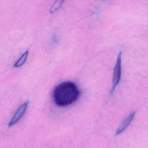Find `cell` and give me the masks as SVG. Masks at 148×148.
I'll use <instances>...</instances> for the list:
<instances>
[{"instance_id":"1","label":"cell","mask_w":148,"mask_h":148,"mask_svg":"<svg viewBox=\"0 0 148 148\" xmlns=\"http://www.w3.org/2000/svg\"><path fill=\"white\" fill-rule=\"evenodd\" d=\"M80 91L73 82H64L56 87L53 98L56 105L65 107L74 103L79 98Z\"/></svg>"},{"instance_id":"2","label":"cell","mask_w":148,"mask_h":148,"mask_svg":"<svg viewBox=\"0 0 148 148\" xmlns=\"http://www.w3.org/2000/svg\"><path fill=\"white\" fill-rule=\"evenodd\" d=\"M121 75V51H120L117 58V61L114 68L113 77H112V85L110 91V95L114 92L116 87L119 84Z\"/></svg>"},{"instance_id":"3","label":"cell","mask_w":148,"mask_h":148,"mask_svg":"<svg viewBox=\"0 0 148 148\" xmlns=\"http://www.w3.org/2000/svg\"><path fill=\"white\" fill-rule=\"evenodd\" d=\"M28 103H29V101H27L19 106V108L17 109L15 113L13 116L12 118L11 119L10 122L9 123V125H8L9 127H11L14 125L21 119V117L24 116V114H25L27 110V109L28 106Z\"/></svg>"},{"instance_id":"4","label":"cell","mask_w":148,"mask_h":148,"mask_svg":"<svg viewBox=\"0 0 148 148\" xmlns=\"http://www.w3.org/2000/svg\"><path fill=\"white\" fill-rule=\"evenodd\" d=\"M136 113V111L131 113L124 121L121 124V125L119 127V128H117L116 132V135H119L121 133H122L127 127L130 124V123H131V121H132L135 114Z\"/></svg>"},{"instance_id":"5","label":"cell","mask_w":148,"mask_h":148,"mask_svg":"<svg viewBox=\"0 0 148 148\" xmlns=\"http://www.w3.org/2000/svg\"><path fill=\"white\" fill-rule=\"evenodd\" d=\"M28 50H26L21 56V57L17 60V61L14 64V66L15 68H18L22 66L26 61L28 56Z\"/></svg>"},{"instance_id":"6","label":"cell","mask_w":148,"mask_h":148,"mask_svg":"<svg viewBox=\"0 0 148 148\" xmlns=\"http://www.w3.org/2000/svg\"><path fill=\"white\" fill-rule=\"evenodd\" d=\"M64 2V1H56L53 6H51L50 10V13H54L56 11H57L62 5V3Z\"/></svg>"}]
</instances>
